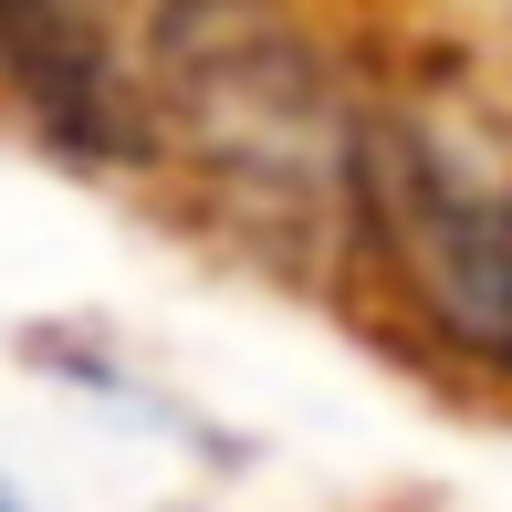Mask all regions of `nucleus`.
Segmentation results:
<instances>
[{
  "label": "nucleus",
  "mask_w": 512,
  "mask_h": 512,
  "mask_svg": "<svg viewBox=\"0 0 512 512\" xmlns=\"http://www.w3.org/2000/svg\"><path fill=\"white\" fill-rule=\"evenodd\" d=\"M0 63H11V84L53 115L74 147H95V157L126 147L115 53H105V0H0Z\"/></svg>",
  "instance_id": "nucleus-1"
},
{
  "label": "nucleus",
  "mask_w": 512,
  "mask_h": 512,
  "mask_svg": "<svg viewBox=\"0 0 512 512\" xmlns=\"http://www.w3.org/2000/svg\"><path fill=\"white\" fill-rule=\"evenodd\" d=\"M502 366H512V345H502Z\"/></svg>",
  "instance_id": "nucleus-2"
}]
</instances>
